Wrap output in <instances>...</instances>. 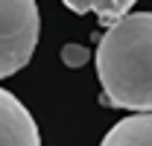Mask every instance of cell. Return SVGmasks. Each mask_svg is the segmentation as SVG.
Returning <instances> with one entry per match:
<instances>
[{
	"label": "cell",
	"mask_w": 152,
	"mask_h": 146,
	"mask_svg": "<svg viewBox=\"0 0 152 146\" xmlns=\"http://www.w3.org/2000/svg\"><path fill=\"white\" fill-rule=\"evenodd\" d=\"M0 146H41L32 114L6 88H0Z\"/></svg>",
	"instance_id": "cell-3"
},
{
	"label": "cell",
	"mask_w": 152,
	"mask_h": 146,
	"mask_svg": "<svg viewBox=\"0 0 152 146\" xmlns=\"http://www.w3.org/2000/svg\"><path fill=\"white\" fill-rule=\"evenodd\" d=\"M88 58H91V50L82 44H64L61 47V61L67 67H82V64H88Z\"/></svg>",
	"instance_id": "cell-6"
},
{
	"label": "cell",
	"mask_w": 152,
	"mask_h": 146,
	"mask_svg": "<svg viewBox=\"0 0 152 146\" xmlns=\"http://www.w3.org/2000/svg\"><path fill=\"white\" fill-rule=\"evenodd\" d=\"M102 105L152 111V12H129L96 44Z\"/></svg>",
	"instance_id": "cell-1"
},
{
	"label": "cell",
	"mask_w": 152,
	"mask_h": 146,
	"mask_svg": "<svg viewBox=\"0 0 152 146\" xmlns=\"http://www.w3.org/2000/svg\"><path fill=\"white\" fill-rule=\"evenodd\" d=\"M73 15H96V20L108 29L111 23L126 18L137 0H61Z\"/></svg>",
	"instance_id": "cell-5"
},
{
	"label": "cell",
	"mask_w": 152,
	"mask_h": 146,
	"mask_svg": "<svg viewBox=\"0 0 152 146\" xmlns=\"http://www.w3.org/2000/svg\"><path fill=\"white\" fill-rule=\"evenodd\" d=\"M99 146H152V111L120 120L108 128Z\"/></svg>",
	"instance_id": "cell-4"
},
{
	"label": "cell",
	"mask_w": 152,
	"mask_h": 146,
	"mask_svg": "<svg viewBox=\"0 0 152 146\" xmlns=\"http://www.w3.org/2000/svg\"><path fill=\"white\" fill-rule=\"evenodd\" d=\"M35 0H0V79L29 64L38 44Z\"/></svg>",
	"instance_id": "cell-2"
}]
</instances>
